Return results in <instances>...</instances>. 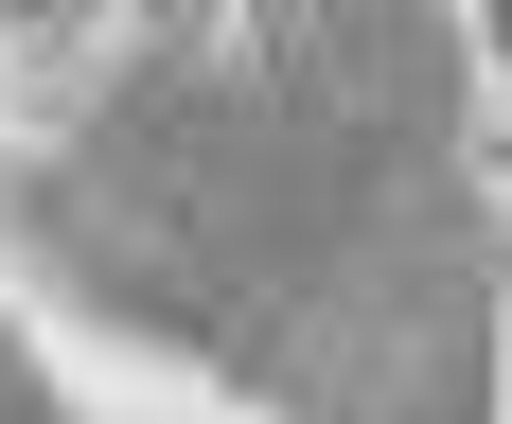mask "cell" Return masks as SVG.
<instances>
[{
	"label": "cell",
	"instance_id": "obj_1",
	"mask_svg": "<svg viewBox=\"0 0 512 424\" xmlns=\"http://www.w3.org/2000/svg\"><path fill=\"white\" fill-rule=\"evenodd\" d=\"M36 248L71 301L212 354L283 424H495L512 265L460 18L424 0H230L142 36L36 159Z\"/></svg>",
	"mask_w": 512,
	"mask_h": 424
},
{
	"label": "cell",
	"instance_id": "obj_2",
	"mask_svg": "<svg viewBox=\"0 0 512 424\" xmlns=\"http://www.w3.org/2000/svg\"><path fill=\"white\" fill-rule=\"evenodd\" d=\"M0 424H71V407L36 389V354H18V336H0Z\"/></svg>",
	"mask_w": 512,
	"mask_h": 424
}]
</instances>
